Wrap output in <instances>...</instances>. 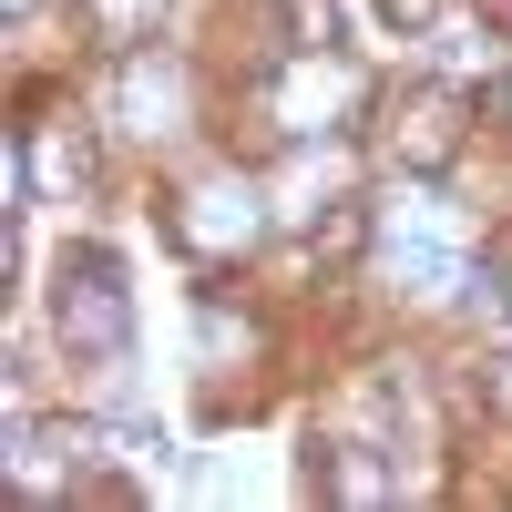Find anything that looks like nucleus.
Returning <instances> with one entry per match:
<instances>
[{
  "label": "nucleus",
  "mask_w": 512,
  "mask_h": 512,
  "mask_svg": "<svg viewBox=\"0 0 512 512\" xmlns=\"http://www.w3.org/2000/svg\"><path fill=\"white\" fill-rule=\"evenodd\" d=\"M277 21H287V52H338V41H349L338 0H277Z\"/></svg>",
  "instance_id": "nucleus-5"
},
{
  "label": "nucleus",
  "mask_w": 512,
  "mask_h": 512,
  "mask_svg": "<svg viewBox=\"0 0 512 512\" xmlns=\"http://www.w3.org/2000/svg\"><path fill=\"white\" fill-rule=\"evenodd\" d=\"M502 410H512V359H502Z\"/></svg>",
  "instance_id": "nucleus-8"
},
{
  "label": "nucleus",
  "mask_w": 512,
  "mask_h": 512,
  "mask_svg": "<svg viewBox=\"0 0 512 512\" xmlns=\"http://www.w3.org/2000/svg\"><path fill=\"white\" fill-rule=\"evenodd\" d=\"M11 11H31V0H11Z\"/></svg>",
  "instance_id": "nucleus-9"
},
{
  "label": "nucleus",
  "mask_w": 512,
  "mask_h": 512,
  "mask_svg": "<svg viewBox=\"0 0 512 512\" xmlns=\"http://www.w3.org/2000/svg\"><path fill=\"white\" fill-rule=\"evenodd\" d=\"M267 113L287 123V144H318V134H338V123L359 113V72L338 52H287L267 72Z\"/></svg>",
  "instance_id": "nucleus-2"
},
{
  "label": "nucleus",
  "mask_w": 512,
  "mask_h": 512,
  "mask_svg": "<svg viewBox=\"0 0 512 512\" xmlns=\"http://www.w3.org/2000/svg\"><path fill=\"white\" fill-rule=\"evenodd\" d=\"M113 113L134 123V134H175V123H185V72L164 62V52H134V62H123V103Z\"/></svg>",
  "instance_id": "nucleus-4"
},
{
  "label": "nucleus",
  "mask_w": 512,
  "mask_h": 512,
  "mask_svg": "<svg viewBox=\"0 0 512 512\" xmlns=\"http://www.w3.org/2000/svg\"><path fill=\"white\" fill-rule=\"evenodd\" d=\"M175 246L185 256H246L256 246V226H267V205H256V185L246 175H205L195 195H175Z\"/></svg>",
  "instance_id": "nucleus-3"
},
{
  "label": "nucleus",
  "mask_w": 512,
  "mask_h": 512,
  "mask_svg": "<svg viewBox=\"0 0 512 512\" xmlns=\"http://www.w3.org/2000/svg\"><path fill=\"white\" fill-rule=\"evenodd\" d=\"M379 11H390V21H431V0H379Z\"/></svg>",
  "instance_id": "nucleus-7"
},
{
  "label": "nucleus",
  "mask_w": 512,
  "mask_h": 512,
  "mask_svg": "<svg viewBox=\"0 0 512 512\" xmlns=\"http://www.w3.org/2000/svg\"><path fill=\"white\" fill-rule=\"evenodd\" d=\"M328 492H338V502H390L400 482L379 472V461H359V451H328Z\"/></svg>",
  "instance_id": "nucleus-6"
},
{
  "label": "nucleus",
  "mask_w": 512,
  "mask_h": 512,
  "mask_svg": "<svg viewBox=\"0 0 512 512\" xmlns=\"http://www.w3.org/2000/svg\"><path fill=\"white\" fill-rule=\"evenodd\" d=\"M52 328H62L72 359H123V338H134V297H123V267H113L103 246H72V256H62Z\"/></svg>",
  "instance_id": "nucleus-1"
}]
</instances>
